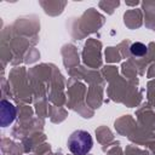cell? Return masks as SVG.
<instances>
[{"label":"cell","mask_w":155,"mask_h":155,"mask_svg":"<svg viewBox=\"0 0 155 155\" xmlns=\"http://www.w3.org/2000/svg\"><path fill=\"white\" fill-rule=\"evenodd\" d=\"M130 51H131V53H132L133 56H136V57H142V56H144V54L148 52V48H147V46H145L144 44H142V42H134V44L131 45Z\"/></svg>","instance_id":"3"},{"label":"cell","mask_w":155,"mask_h":155,"mask_svg":"<svg viewBox=\"0 0 155 155\" xmlns=\"http://www.w3.org/2000/svg\"><path fill=\"white\" fill-rule=\"evenodd\" d=\"M16 119V107L6 99L1 101L0 104V122L2 127L12 124Z\"/></svg>","instance_id":"2"},{"label":"cell","mask_w":155,"mask_h":155,"mask_svg":"<svg viewBox=\"0 0 155 155\" xmlns=\"http://www.w3.org/2000/svg\"><path fill=\"white\" fill-rule=\"evenodd\" d=\"M93 140L91 134L84 130L74 131L68 138V148L74 155H86L92 149Z\"/></svg>","instance_id":"1"}]
</instances>
